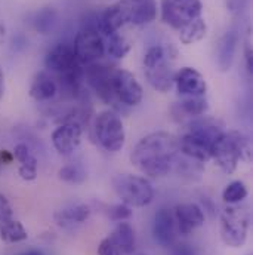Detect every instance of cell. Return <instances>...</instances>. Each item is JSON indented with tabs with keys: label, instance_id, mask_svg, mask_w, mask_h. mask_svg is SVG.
<instances>
[{
	"label": "cell",
	"instance_id": "6da1fadb",
	"mask_svg": "<svg viewBox=\"0 0 253 255\" xmlns=\"http://www.w3.org/2000/svg\"><path fill=\"white\" fill-rule=\"evenodd\" d=\"M179 154L178 136L159 130L145 135L135 144L130 151V162L144 175L160 178L173 169Z\"/></svg>",
	"mask_w": 253,
	"mask_h": 255
},
{
	"label": "cell",
	"instance_id": "7a4b0ae2",
	"mask_svg": "<svg viewBox=\"0 0 253 255\" xmlns=\"http://www.w3.org/2000/svg\"><path fill=\"white\" fill-rule=\"evenodd\" d=\"M222 127L209 118H197L188 125V130L178 138L179 151L198 163H206L212 159V148L215 141L222 133Z\"/></svg>",
	"mask_w": 253,
	"mask_h": 255
},
{
	"label": "cell",
	"instance_id": "3957f363",
	"mask_svg": "<svg viewBox=\"0 0 253 255\" xmlns=\"http://www.w3.org/2000/svg\"><path fill=\"white\" fill-rule=\"evenodd\" d=\"M251 157V141L239 130H224L212 148V159L228 175L237 169L240 160H249Z\"/></svg>",
	"mask_w": 253,
	"mask_h": 255
},
{
	"label": "cell",
	"instance_id": "277c9868",
	"mask_svg": "<svg viewBox=\"0 0 253 255\" xmlns=\"http://www.w3.org/2000/svg\"><path fill=\"white\" fill-rule=\"evenodd\" d=\"M252 214L248 206L230 205L219 218V233L222 242L230 248H242L249 235Z\"/></svg>",
	"mask_w": 253,
	"mask_h": 255
},
{
	"label": "cell",
	"instance_id": "5b68a950",
	"mask_svg": "<svg viewBox=\"0 0 253 255\" xmlns=\"http://www.w3.org/2000/svg\"><path fill=\"white\" fill-rule=\"evenodd\" d=\"M116 194L130 208H144L154 199V187L145 177L133 174H119L113 178Z\"/></svg>",
	"mask_w": 253,
	"mask_h": 255
},
{
	"label": "cell",
	"instance_id": "8992f818",
	"mask_svg": "<svg viewBox=\"0 0 253 255\" xmlns=\"http://www.w3.org/2000/svg\"><path fill=\"white\" fill-rule=\"evenodd\" d=\"M93 129H95L96 139L104 150L110 153H116L123 148L126 132L122 118L116 112L105 110L99 113L95 119Z\"/></svg>",
	"mask_w": 253,
	"mask_h": 255
},
{
	"label": "cell",
	"instance_id": "52a82bcc",
	"mask_svg": "<svg viewBox=\"0 0 253 255\" xmlns=\"http://www.w3.org/2000/svg\"><path fill=\"white\" fill-rule=\"evenodd\" d=\"M73 49L83 65L96 63L105 54L104 36L98 31L96 27H83L76 34Z\"/></svg>",
	"mask_w": 253,
	"mask_h": 255
},
{
	"label": "cell",
	"instance_id": "ba28073f",
	"mask_svg": "<svg viewBox=\"0 0 253 255\" xmlns=\"http://www.w3.org/2000/svg\"><path fill=\"white\" fill-rule=\"evenodd\" d=\"M135 230L126 223L120 221L116 229L101 241L98 255H133L135 253Z\"/></svg>",
	"mask_w": 253,
	"mask_h": 255
},
{
	"label": "cell",
	"instance_id": "9c48e42d",
	"mask_svg": "<svg viewBox=\"0 0 253 255\" xmlns=\"http://www.w3.org/2000/svg\"><path fill=\"white\" fill-rule=\"evenodd\" d=\"M113 91H114L116 101L122 103L127 107L138 106L144 97V91L138 79L130 71L122 68H114Z\"/></svg>",
	"mask_w": 253,
	"mask_h": 255
},
{
	"label": "cell",
	"instance_id": "30bf717a",
	"mask_svg": "<svg viewBox=\"0 0 253 255\" xmlns=\"http://www.w3.org/2000/svg\"><path fill=\"white\" fill-rule=\"evenodd\" d=\"M83 68V77L89 83V86L96 92V95L105 101L107 104L114 103V91H113V73L114 68H110L104 64H86Z\"/></svg>",
	"mask_w": 253,
	"mask_h": 255
},
{
	"label": "cell",
	"instance_id": "8fae6325",
	"mask_svg": "<svg viewBox=\"0 0 253 255\" xmlns=\"http://www.w3.org/2000/svg\"><path fill=\"white\" fill-rule=\"evenodd\" d=\"M83 129L79 122L67 121L54 129L51 139L55 150L63 156H71L82 142Z\"/></svg>",
	"mask_w": 253,
	"mask_h": 255
},
{
	"label": "cell",
	"instance_id": "7c38bea8",
	"mask_svg": "<svg viewBox=\"0 0 253 255\" xmlns=\"http://www.w3.org/2000/svg\"><path fill=\"white\" fill-rule=\"evenodd\" d=\"M175 86L181 97H204L207 91L206 79L192 67H182L176 71Z\"/></svg>",
	"mask_w": 253,
	"mask_h": 255
},
{
	"label": "cell",
	"instance_id": "4fadbf2b",
	"mask_svg": "<svg viewBox=\"0 0 253 255\" xmlns=\"http://www.w3.org/2000/svg\"><path fill=\"white\" fill-rule=\"evenodd\" d=\"M153 238L163 248H170L175 244L176 241L175 217L168 208H162L156 212L154 223H153Z\"/></svg>",
	"mask_w": 253,
	"mask_h": 255
},
{
	"label": "cell",
	"instance_id": "5bb4252c",
	"mask_svg": "<svg viewBox=\"0 0 253 255\" xmlns=\"http://www.w3.org/2000/svg\"><path fill=\"white\" fill-rule=\"evenodd\" d=\"M173 217H175V223L178 224L179 233L184 236L190 235L195 229L201 227L206 220L203 209L197 203H192V202L176 205Z\"/></svg>",
	"mask_w": 253,
	"mask_h": 255
},
{
	"label": "cell",
	"instance_id": "9a60e30c",
	"mask_svg": "<svg viewBox=\"0 0 253 255\" xmlns=\"http://www.w3.org/2000/svg\"><path fill=\"white\" fill-rule=\"evenodd\" d=\"M126 19L133 25H145L157 18V1L156 0H122Z\"/></svg>",
	"mask_w": 253,
	"mask_h": 255
},
{
	"label": "cell",
	"instance_id": "2e32d148",
	"mask_svg": "<svg viewBox=\"0 0 253 255\" xmlns=\"http://www.w3.org/2000/svg\"><path fill=\"white\" fill-rule=\"evenodd\" d=\"M58 91H60V85L52 76V73L40 71L33 79L28 94L34 101L45 103V101H51L52 98H55Z\"/></svg>",
	"mask_w": 253,
	"mask_h": 255
},
{
	"label": "cell",
	"instance_id": "e0dca14e",
	"mask_svg": "<svg viewBox=\"0 0 253 255\" xmlns=\"http://www.w3.org/2000/svg\"><path fill=\"white\" fill-rule=\"evenodd\" d=\"M175 74L176 71L173 70L170 61L159 64L151 68H145L147 82L151 85L153 89L162 94H166L172 89V86L175 85Z\"/></svg>",
	"mask_w": 253,
	"mask_h": 255
},
{
	"label": "cell",
	"instance_id": "ac0fdd59",
	"mask_svg": "<svg viewBox=\"0 0 253 255\" xmlns=\"http://www.w3.org/2000/svg\"><path fill=\"white\" fill-rule=\"evenodd\" d=\"M125 24H127L126 10L123 6V1L120 0L111 4L110 7H107L101 13L99 22H98V31L107 37L113 33H117Z\"/></svg>",
	"mask_w": 253,
	"mask_h": 255
},
{
	"label": "cell",
	"instance_id": "d6986e66",
	"mask_svg": "<svg viewBox=\"0 0 253 255\" xmlns=\"http://www.w3.org/2000/svg\"><path fill=\"white\" fill-rule=\"evenodd\" d=\"M12 154H13V159H16L19 163V168H18L19 177L24 181H34L39 172V162H37V157L33 154L31 148L25 142H18L13 147Z\"/></svg>",
	"mask_w": 253,
	"mask_h": 255
},
{
	"label": "cell",
	"instance_id": "ffe728a7",
	"mask_svg": "<svg viewBox=\"0 0 253 255\" xmlns=\"http://www.w3.org/2000/svg\"><path fill=\"white\" fill-rule=\"evenodd\" d=\"M90 217V208L84 203H73L57 211L54 218L55 223L63 229H71L86 223Z\"/></svg>",
	"mask_w": 253,
	"mask_h": 255
},
{
	"label": "cell",
	"instance_id": "44dd1931",
	"mask_svg": "<svg viewBox=\"0 0 253 255\" xmlns=\"http://www.w3.org/2000/svg\"><path fill=\"white\" fill-rule=\"evenodd\" d=\"M237 45H239V33L231 30L227 31L219 43H218V54H216V63L218 67L222 73H227L234 63V57H236V51H237Z\"/></svg>",
	"mask_w": 253,
	"mask_h": 255
},
{
	"label": "cell",
	"instance_id": "7402d4cb",
	"mask_svg": "<svg viewBox=\"0 0 253 255\" xmlns=\"http://www.w3.org/2000/svg\"><path fill=\"white\" fill-rule=\"evenodd\" d=\"M206 33H207L206 21L200 16V18H195V19L188 21L179 30V40L184 45H194V43L200 42L201 39H204Z\"/></svg>",
	"mask_w": 253,
	"mask_h": 255
},
{
	"label": "cell",
	"instance_id": "603a6c76",
	"mask_svg": "<svg viewBox=\"0 0 253 255\" xmlns=\"http://www.w3.org/2000/svg\"><path fill=\"white\" fill-rule=\"evenodd\" d=\"M176 57V49L172 45L168 46H162V45H154L150 46L144 55V68H151L156 67L159 64L175 60Z\"/></svg>",
	"mask_w": 253,
	"mask_h": 255
},
{
	"label": "cell",
	"instance_id": "cb8c5ba5",
	"mask_svg": "<svg viewBox=\"0 0 253 255\" xmlns=\"http://www.w3.org/2000/svg\"><path fill=\"white\" fill-rule=\"evenodd\" d=\"M178 110L187 118L197 119L207 113L209 103L204 97H184L181 103H178Z\"/></svg>",
	"mask_w": 253,
	"mask_h": 255
},
{
	"label": "cell",
	"instance_id": "d4e9b609",
	"mask_svg": "<svg viewBox=\"0 0 253 255\" xmlns=\"http://www.w3.org/2000/svg\"><path fill=\"white\" fill-rule=\"evenodd\" d=\"M104 45H105L107 55L111 57V58H116V60L125 58L127 54H129V51H130V42H129V39L125 37L123 34H120L119 31L107 36L104 39Z\"/></svg>",
	"mask_w": 253,
	"mask_h": 255
},
{
	"label": "cell",
	"instance_id": "484cf974",
	"mask_svg": "<svg viewBox=\"0 0 253 255\" xmlns=\"http://www.w3.org/2000/svg\"><path fill=\"white\" fill-rule=\"evenodd\" d=\"M57 22H58V12L54 7H45V9L39 10L33 19L34 30L43 36L52 33Z\"/></svg>",
	"mask_w": 253,
	"mask_h": 255
},
{
	"label": "cell",
	"instance_id": "4316f807",
	"mask_svg": "<svg viewBox=\"0 0 253 255\" xmlns=\"http://www.w3.org/2000/svg\"><path fill=\"white\" fill-rule=\"evenodd\" d=\"M162 3V19L165 24H168L169 27L175 28V30H181L188 21L181 15V12L176 9V6L173 4L172 0H160Z\"/></svg>",
	"mask_w": 253,
	"mask_h": 255
},
{
	"label": "cell",
	"instance_id": "83f0119b",
	"mask_svg": "<svg viewBox=\"0 0 253 255\" xmlns=\"http://www.w3.org/2000/svg\"><path fill=\"white\" fill-rule=\"evenodd\" d=\"M248 197V187L243 181H233L230 183L224 191H222V199L228 205H237L243 202Z\"/></svg>",
	"mask_w": 253,
	"mask_h": 255
},
{
	"label": "cell",
	"instance_id": "f1b7e54d",
	"mask_svg": "<svg viewBox=\"0 0 253 255\" xmlns=\"http://www.w3.org/2000/svg\"><path fill=\"white\" fill-rule=\"evenodd\" d=\"M28 238V233L21 221L13 220L0 235V239L6 244H18Z\"/></svg>",
	"mask_w": 253,
	"mask_h": 255
},
{
	"label": "cell",
	"instance_id": "f546056e",
	"mask_svg": "<svg viewBox=\"0 0 253 255\" xmlns=\"http://www.w3.org/2000/svg\"><path fill=\"white\" fill-rule=\"evenodd\" d=\"M60 178L65 181V183H70V184H82L86 181V171L83 169L82 165L79 163H70V165H65L60 169L58 172Z\"/></svg>",
	"mask_w": 253,
	"mask_h": 255
},
{
	"label": "cell",
	"instance_id": "4dcf8cb0",
	"mask_svg": "<svg viewBox=\"0 0 253 255\" xmlns=\"http://www.w3.org/2000/svg\"><path fill=\"white\" fill-rule=\"evenodd\" d=\"M172 1L187 21L201 16V12H203L201 0H172Z\"/></svg>",
	"mask_w": 253,
	"mask_h": 255
},
{
	"label": "cell",
	"instance_id": "1f68e13d",
	"mask_svg": "<svg viewBox=\"0 0 253 255\" xmlns=\"http://www.w3.org/2000/svg\"><path fill=\"white\" fill-rule=\"evenodd\" d=\"M13 220L15 218H13L12 206H10L9 200L6 199V196L0 193V235Z\"/></svg>",
	"mask_w": 253,
	"mask_h": 255
},
{
	"label": "cell",
	"instance_id": "d6a6232c",
	"mask_svg": "<svg viewBox=\"0 0 253 255\" xmlns=\"http://www.w3.org/2000/svg\"><path fill=\"white\" fill-rule=\"evenodd\" d=\"M108 218L111 220V221H117V223H120V221H126L129 220L130 217H132V208L130 206H127L125 203H117V205H113V206H110V209H108Z\"/></svg>",
	"mask_w": 253,
	"mask_h": 255
},
{
	"label": "cell",
	"instance_id": "836d02e7",
	"mask_svg": "<svg viewBox=\"0 0 253 255\" xmlns=\"http://www.w3.org/2000/svg\"><path fill=\"white\" fill-rule=\"evenodd\" d=\"M170 255H197V253L188 244H173L170 247Z\"/></svg>",
	"mask_w": 253,
	"mask_h": 255
},
{
	"label": "cell",
	"instance_id": "e575fe53",
	"mask_svg": "<svg viewBox=\"0 0 253 255\" xmlns=\"http://www.w3.org/2000/svg\"><path fill=\"white\" fill-rule=\"evenodd\" d=\"M245 55H246V67H248V71H249V73H252L253 71V52H252V48H251V45H249V43L246 45V52H245Z\"/></svg>",
	"mask_w": 253,
	"mask_h": 255
},
{
	"label": "cell",
	"instance_id": "d590c367",
	"mask_svg": "<svg viewBox=\"0 0 253 255\" xmlns=\"http://www.w3.org/2000/svg\"><path fill=\"white\" fill-rule=\"evenodd\" d=\"M6 36H7V28L6 24L3 22V19L0 18V45H3L6 42Z\"/></svg>",
	"mask_w": 253,
	"mask_h": 255
},
{
	"label": "cell",
	"instance_id": "8d00e7d4",
	"mask_svg": "<svg viewBox=\"0 0 253 255\" xmlns=\"http://www.w3.org/2000/svg\"><path fill=\"white\" fill-rule=\"evenodd\" d=\"M3 95H4V74H3V70L0 67V100Z\"/></svg>",
	"mask_w": 253,
	"mask_h": 255
},
{
	"label": "cell",
	"instance_id": "74e56055",
	"mask_svg": "<svg viewBox=\"0 0 253 255\" xmlns=\"http://www.w3.org/2000/svg\"><path fill=\"white\" fill-rule=\"evenodd\" d=\"M19 255H42L39 251H27V253H22Z\"/></svg>",
	"mask_w": 253,
	"mask_h": 255
},
{
	"label": "cell",
	"instance_id": "f35d334b",
	"mask_svg": "<svg viewBox=\"0 0 253 255\" xmlns=\"http://www.w3.org/2000/svg\"><path fill=\"white\" fill-rule=\"evenodd\" d=\"M138 255H144V254H138Z\"/></svg>",
	"mask_w": 253,
	"mask_h": 255
}]
</instances>
